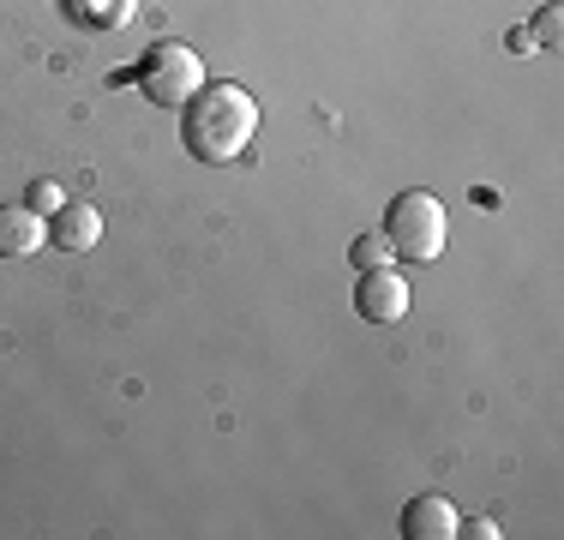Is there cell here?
<instances>
[{
  "instance_id": "cell-6",
  "label": "cell",
  "mask_w": 564,
  "mask_h": 540,
  "mask_svg": "<svg viewBox=\"0 0 564 540\" xmlns=\"http://www.w3.org/2000/svg\"><path fill=\"white\" fill-rule=\"evenodd\" d=\"M402 540H456V510H451V498H438V493H421V498H409L402 505Z\"/></svg>"
},
{
  "instance_id": "cell-8",
  "label": "cell",
  "mask_w": 564,
  "mask_h": 540,
  "mask_svg": "<svg viewBox=\"0 0 564 540\" xmlns=\"http://www.w3.org/2000/svg\"><path fill=\"white\" fill-rule=\"evenodd\" d=\"M348 259H355V270H379V264H391L397 252H391V240H384L379 228H367V235H355V247H348Z\"/></svg>"
},
{
  "instance_id": "cell-4",
  "label": "cell",
  "mask_w": 564,
  "mask_h": 540,
  "mask_svg": "<svg viewBox=\"0 0 564 540\" xmlns=\"http://www.w3.org/2000/svg\"><path fill=\"white\" fill-rule=\"evenodd\" d=\"M355 313L367 318V324H397V318H409V282H402L391 264H379V270H360Z\"/></svg>"
},
{
  "instance_id": "cell-3",
  "label": "cell",
  "mask_w": 564,
  "mask_h": 540,
  "mask_svg": "<svg viewBox=\"0 0 564 540\" xmlns=\"http://www.w3.org/2000/svg\"><path fill=\"white\" fill-rule=\"evenodd\" d=\"M132 85H139L156 108H181L198 85H205V66H198V54L186 43H151L139 54V66H132Z\"/></svg>"
},
{
  "instance_id": "cell-5",
  "label": "cell",
  "mask_w": 564,
  "mask_h": 540,
  "mask_svg": "<svg viewBox=\"0 0 564 540\" xmlns=\"http://www.w3.org/2000/svg\"><path fill=\"white\" fill-rule=\"evenodd\" d=\"M102 240V210L97 205H78V198H66V205L48 216V247L61 252H90Z\"/></svg>"
},
{
  "instance_id": "cell-11",
  "label": "cell",
  "mask_w": 564,
  "mask_h": 540,
  "mask_svg": "<svg viewBox=\"0 0 564 540\" xmlns=\"http://www.w3.org/2000/svg\"><path fill=\"white\" fill-rule=\"evenodd\" d=\"M456 534H475V540H499V522H487V517H480V522H468V529H456Z\"/></svg>"
},
{
  "instance_id": "cell-2",
  "label": "cell",
  "mask_w": 564,
  "mask_h": 540,
  "mask_svg": "<svg viewBox=\"0 0 564 540\" xmlns=\"http://www.w3.org/2000/svg\"><path fill=\"white\" fill-rule=\"evenodd\" d=\"M384 240H391L397 259L409 264H433L438 252H445V235H451V216L438 205L433 193H421V186H409V193L391 198V210H384Z\"/></svg>"
},
{
  "instance_id": "cell-9",
  "label": "cell",
  "mask_w": 564,
  "mask_h": 540,
  "mask_svg": "<svg viewBox=\"0 0 564 540\" xmlns=\"http://www.w3.org/2000/svg\"><path fill=\"white\" fill-rule=\"evenodd\" d=\"M24 205H31L36 216H55L66 205V186L61 181H31V193H24Z\"/></svg>"
},
{
  "instance_id": "cell-10",
  "label": "cell",
  "mask_w": 564,
  "mask_h": 540,
  "mask_svg": "<svg viewBox=\"0 0 564 540\" xmlns=\"http://www.w3.org/2000/svg\"><path fill=\"white\" fill-rule=\"evenodd\" d=\"M558 19H564V12H558V0H553V7H541V19H534V43L558 48Z\"/></svg>"
},
{
  "instance_id": "cell-7",
  "label": "cell",
  "mask_w": 564,
  "mask_h": 540,
  "mask_svg": "<svg viewBox=\"0 0 564 540\" xmlns=\"http://www.w3.org/2000/svg\"><path fill=\"white\" fill-rule=\"evenodd\" d=\"M48 247V216L31 205H0V259H31Z\"/></svg>"
},
{
  "instance_id": "cell-1",
  "label": "cell",
  "mask_w": 564,
  "mask_h": 540,
  "mask_svg": "<svg viewBox=\"0 0 564 540\" xmlns=\"http://www.w3.org/2000/svg\"><path fill=\"white\" fill-rule=\"evenodd\" d=\"M259 132V97L247 85H198L181 102V144L198 162H235Z\"/></svg>"
}]
</instances>
